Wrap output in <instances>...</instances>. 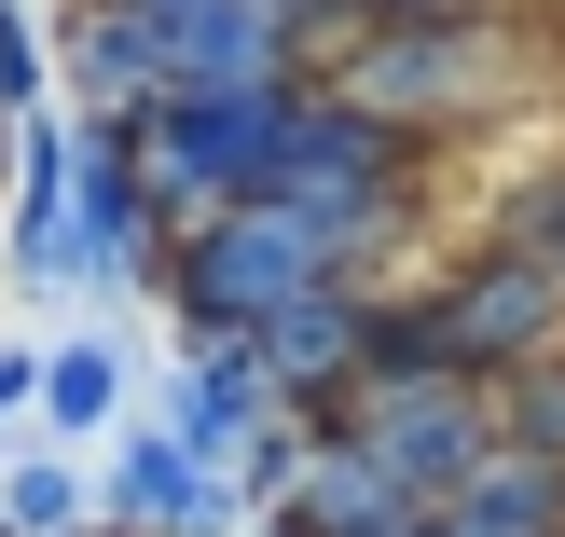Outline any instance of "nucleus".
<instances>
[{
  "mask_svg": "<svg viewBox=\"0 0 565 537\" xmlns=\"http://www.w3.org/2000/svg\"><path fill=\"white\" fill-rule=\"evenodd\" d=\"M386 235H401V221H373V207L248 193V207H221L207 235L152 248V290H166V318H180V345H248L276 303H303V290H359Z\"/></svg>",
  "mask_w": 565,
  "mask_h": 537,
  "instance_id": "f257e3e1",
  "label": "nucleus"
},
{
  "mask_svg": "<svg viewBox=\"0 0 565 537\" xmlns=\"http://www.w3.org/2000/svg\"><path fill=\"white\" fill-rule=\"evenodd\" d=\"M303 83H318V97H345L359 125L441 152V138L497 125V110L524 97V42H511L497 14H469V28H331Z\"/></svg>",
  "mask_w": 565,
  "mask_h": 537,
  "instance_id": "f03ea898",
  "label": "nucleus"
},
{
  "mask_svg": "<svg viewBox=\"0 0 565 537\" xmlns=\"http://www.w3.org/2000/svg\"><path fill=\"white\" fill-rule=\"evenodd\" d=\"M552 345H565V290L524 248H469L456 276L386 290V318H373V373H441V386H483V400Z\"/></svg>",
  "mask_w": 565,
  "mask_h": 537,
  "instance_id": "7ed1b4c3",
  "label": "nucleus"
},
{
  "mask_svg": "<svg viewBox=\"0 0 565 537\" xmlns=\"http://www.w3.org/2000/svg\"><path fill=\"white\" fill-rule=\"evenodd\" d=\"M290 97L303 83H263V97H152L125 110V165H138V207H152V235H207L221 207H248V193L276 180V138H290Z\"/></svg>",
  "mask_w": 565,
  "mask_h": 537,
  "instance_id": "20e7f679",
  "label": "nucleus"
},
{
  "mask_svg": "<svg viewBox=\"0 0 565 537\" xmlns=\"http://www.w3.org/2000/svg\"><path fill=\"white\" fill-rule=\"evenodd\" d=\"M318 428L345 441L401 511H441V496L497 455V400H483V386H441V373H373V386H345Z\"/></svg>",
  "mask_w": 565,
  "mask_h": 537,
  "instance_id": "39448f33",
  "label": "nucleus"
},
{
  "mask_svg": "<svg viewBox=\"0 0 565 537\" xmlns=\"http://www.w3.org/2000/svg\"><path fill=\"white\" fill-rule=\"evenodd\" d=\"M152 428L180 441V455H207V469H235L248 496H276L290 483V455L318 428H303L290 400H276V373L248 345H180V373H166V400H152Z\"/></svg>",
  "mask_w": 565,
  "mask_h": 537,
  "instance_id": "423d86ee",
  "label": "nucleus"
},
{
  "mask_svg": "<svg viewBox=\"0 0 565 537\" xmlns=\"http://www.w3.org/2000/svg\"><path fill=\"white\" fill-rule=\"evenodd\" d=\"M83 125V110H70ZM152 207H138V165H125V138L110 125H83V152H70V221H55V262H42V290H70V303H125L138 276H152Z\"/></svg>",
  "mask_w": 565,
  "mask_h": 537,
  "instance_id": "0eeeda50",
  "label": "nucleus"
},
{
  "mask_svg": "<svg viewBox=\"0 0 565 537\" xmlns=\"http://www.w3.org/2000/svg\"><path fill=\"white\" fill-rule=\"evenodd\" d=\"M248 524H263V496H248L235 469L180 455L152 414H138V428L110 441V469H97V537H248Z\"/></svg>",
  "mask_w": 565,
  "mask_h": 537,
  "instance_id": "6e6552de",
  "label": "nucleus"
},
{
  "mask_svg": "<svg viewBox=\"0 0 565 537\" xmlns=\"http://www.w3.org/2000/svg\"><path fill=\"white\" fill-rule=\"evenodd\" d=\"M373 318H386V290L359 276V290H303V303H276L263 331H248V358L276 373V400L318 428L345 386H373Z\"/></svg>",
  "mask_w": 565,
  "mask_h": 537,
  "instance_id": "1a4fd4ad",
  "label": "nucleus"
},
{
  "mask_svg": "<svg viewBox=\"0 0 565 537\" xmlns=\"http://www.w3.org/2000/svg\"><path fill=\"white\" fill-rule=\"evenodd\" d=\"M428 524H441V537H565V469H539V455H511V441H497V455L469 469Z\"/></svg>",
  "mask_w": 565,
  "mask_h": 537,
  "instance_id": "9d476101",
  "label": "nucleus"
},
{
  "mask_svg": "<svg viewBox=\"0 0 565 537\" xmlns=\"http://www.w3.org/2000/svg\"><path fill=\"white\" fill-rule=\"evenodd\" d=\"M70 152H83L70 110H28V125H14V193H0V221H14V276H28V290H42L55 221H70Z\"/></svg>",
  "mask_w": 565,
  "mask_h": 537,
  "instance_id": "9b49d317",
  "label": "nucleus"
},
{
  "mask_svg": "<svg viewBox=\"0 0 565 537\" xmlns=\"http://www.w3.org/2000/svg\"><path fill=\"white\" fill-rule=\"evenodd\" d=\"M125 428V358L97 345V331H70V345H42V441L55 455H83V441Z\"/></svg>",
  "mask_w": 565,
  "mask_h": 537,
  "instance_id": "f8f14e48",
  "label": "nucleus"
},
{
  "mask_svg": "<svg viewBox=\"0 0 565 537\" xmlns=\"http://www.w3.org/2000/svg\"><path fill=\"white\" fill-rule=\"evenodd\" d=\"M0 537H97V469L83 455H0Z\"/></svg>",
  "mask_w": 565,
  "mask_h": 537,
  "instance_id": "ddd939ff",
  "label": "nucleus"
},
{
  "mask_svg": "<svg viewBox=\"0 0 565 537\" xmlns=\"http://www.w3.org/2000/svg\"><path fill=\"white\" fill-rule=\"evenodd\" d=\"M497 441H511V455H539V469H565V345L524 358V373L497 386Z\"/></svg>",
  "mask_w": 565,
  "mask_h": 537,
  "instance_id": "4468645a",
  "label": "nucleus"
},
{
  "mask_svg": "<svg viewBox=\"0 0 565 537\" xmlns=\"http://www.w3.org/2000/svg\"><path fill=\"white\" fill-rule=\"evenodd\" d=\"M28 110H55V42L28 0H0V125H28Z\"/></svg>",
  "mask_w": 565,
  "mask_h": 537,
  "instance_id": "2eb2a0df",
  "label": "nucleus"
},
{
  "mask_svg": "<svg viewBox=\"0 0 565 537\" xmlns=\"http://www.w3.org/2000/svg\"><path fill=\"white\" fill-rule=\"evenodd\" d=\"M497 248L552 262V290H565V165H552V180H524V207H497Z\"/></svg>",
  "mask_w": 565,
  "mask_h": 537,
  "instance_id": "dca6fc26",
  "label": "nucleus"
},
{
  "mask_svg": "<svg viewBox=\"0 0 565 537\" xmlns=\"http://www.w3.org/2000/svg\"><path fill=\"white\" fill-rule=\"evenodd\" d=\"M345 28H469V14H511V0H331Z\"/></svg>",
  "mask_w": 565,
  "mask_h": 537,
  "instance_id": "f3484780",
  "label": "nucleus"
},
{
  "mask_svg": "<svg viewBox=\"0 0 565 537\" xmlns=\"http://www.w3.org/2000/svg\"><path fill=\"white\" fill-rule=\"evenodd\" d=\"M125 14H290V28H345L331 0H125Z\"/></svg>",
  "mask_w": 565,
  "mask_h": 537,
  "instance_id": "a211bd4d",
  "label": "nucleus"
},
{
  "mask_svg": "<svg viewBox=\"0 0 565 537\" xmlns=\"http://www.w3.org/2000/svg\"><path fill=\"white\" fill-rule=\"evenodd\" d=\"M14 414H42V345H0V428Z\"/></svg>",
  "mask_w": 565,
  "mask_h": 537,
  "instance_id": "6ab92c4d",
  "label": "nucleus"
},
{
  "mask_svg": "<svg viewBox=\"0 0 565 537\" xmlns=\"http://www.w3.org/2000/svg\"><path fill=\"white\" fill-rule=\"evenodd\" d=\"M401 537H441V524H428V511H414V524H401Z\"/></svg>",
  "mask_w": 565,
  "mask_h": 537,
  "instance_id": "aec40b11",
  "label": "nucleus"
}]
</instances>
